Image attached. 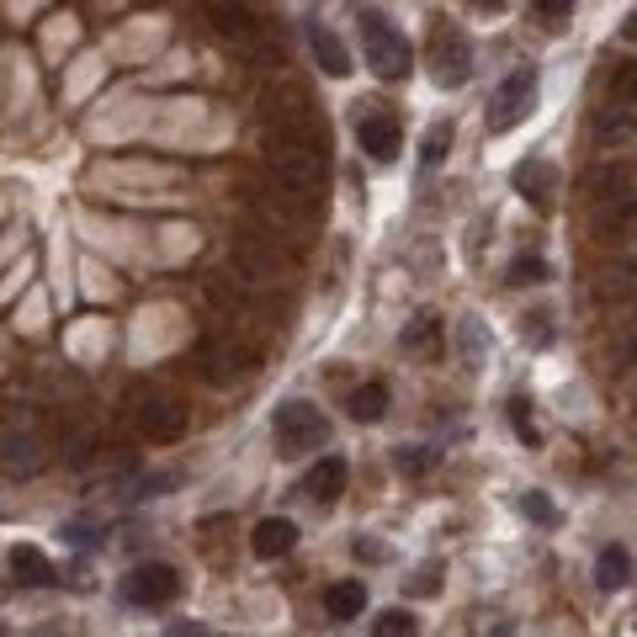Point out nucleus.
Listing matches in <instances>:
<instances>
[{
    "instance_id": "obj_8",
    "label": "nucleus",
    "mask_w": 637,
    "mask_h": 637,
    "mask_svg": "<svg viewBox=\"0 0 637 637\" xmlns=\"http://www.w3.org/2000/svg\"><path fill=\"white\" fill-rule=\"evenodd\" d=\"M356 144L367 149L372 160L388 165L393 154H398V118H393V112H367V118H356Z\"/></svg>"
},
{
    "instance_id": "obj_1",
    "label": "nucleus",
    "mask_w": 637,
    "mask_h": 637,
    "mask_svg": "<svg viewBox=\"0 0 637 637\" xmlns=\"http://www.w3.org/2000/svg\"><path fill=\"white\" fill-rule=\"evenodd\" d=\"M271 181L287 202L314 208L324 196V144H303V139H271Z\"/></svg>"
},
{
    "instance_id": "obj_11",
    "label": "nucleus",
    "mask_w": 637,
    "mask_h": 637,
    "mask_svg": "<svg viewBox=\"0 0 637 637\" xmlns=\"http://www.w3.org/2000/svg\"><path fill=\"white\" fill-rule=\"evenodd\" d=\"M553 186H558V171H553L547 160H520V165H515V192L526 196L537 213L553 208Z\"/></svg>"
},
{
    "instance_id": "obj_5",
    "label": "nucleus",
    "mask_w": 637,
    "mask_h": 637,
    "mask_svg": "<svg viewBox=\"0 0 637 637\" xmlns=\"http://www.w3.org/2000/svg\"><path fill=\"white\" fill-rule=\"evenodd\" d=\"M213 27H219L223 43H234L245 59H255V64H276V49H271L266 27L255 22L250 11H240V6H213Z\"/></svg>"
},
{
    "instance_id": "obj_18",
    "label": "nucleus",
    "mask_w": 637,
    "mask_h": 637,
    "mask_svg": "<svg viewBox=\"0 0 637 637\" xmlns=\"http://www.w3.org/2000/svg\"><path fill=\"white\" fill-rule=\"evenodd\" d=\"M383 415H388V388H383V383H367V388L351 393V419H362V425H377Z\"/></svg>"
},
{
    "instance_id": "obj_26",
    "label": "nucleus",
    "mask_w": 637,
    "mask_h": 637,
    "mask_svg": "<svg viewBox=\"0 0 637 637\" xmlns=\"http://www.w3.org/2000/svg\"><path fill=\"white\" fill-rule=\"evenodd\" d=\"M351 553H356L362 564H383V558H388V547H383V542H372V537H356V542H351Z\"/></svg>"
},
{
    "instance_id": "obj_21",
    "label": "nucleus",
    "mask_w": 637,
    "mask_h": 637,
    "mask_svg": "<svg viewBox=\"0 0 637 637\" xmlns=\"http://www.w3.org/2000/svg\"><path fill=\"white\" fill-rule=\"evenodd\" d=\"M436 457H442L436 446H398V452H393V467H398V473H431Z\"/></svg>"
},
{
    "instance_id": "obj_28",
    "label": "nucleus",
    "mask_w": 637,
    "mask_h": 637,
    "mask_svg": "<svg viewBox=\"0 0 637 637\" xmlns=\"http://www.w3.org/2000/svg\"><path fill=\"white\" fill-rule=\"evenodd\" d=\"M436 574H442V568H436V564H425V568H419V579H415L410 589H415V595H436V585H442Z\"/></svg>"
},
{
    "instance_id": "obj_19",
    "label": "nucleus",
    "mask_w": 637,
    "mask_h": 637,
    "mask_svg": "<svg viewBox=\"0 0 637 637\" xmlns=\"http://www.w3.org/2000/svg\"><path fill=\"white\" fill-rule=\"evenodd\" d=\"M436 341H442V318H436V314H419L415 324L404 330V351H415V356H431Z\"/></svg>"
},
{
    "instance_id": "obj_4",
    "label": "nucleus",
    "mask_w": 637,
    "mask_h": 637,
    "mask_svg": "<svg viewBox=\"0 0 637 637\" xmlns=\"http://www.w3.org/2000/svg\"><path fill=\"white\" fill-rule=\"evenodd\" d=\"M532 107H537V70H515L499 80L484 128H489V133H510V128H520L532 118Z\"/></svg>"
},
{
    "instance_id": "obj_20",
    "label": "nucleus",
    "mask_w": 637,
    "mask_h": 637,
    "mask_svg": "<svg viewBox=\"0 0 637 637\" xmlns=\"http://www.w3.org/2000/svg\"><path fill=\"white\" fill-rule=\"evenodd\" d=\"M446 149H452V123H431L425 149H419V165H425V171H436V165L446 160Z\"/></svg>"
},
{
    "instance_id": "obj_22",
    "label": "nucleus",
    "mask_w": 637,
    "mask_h": 637,
    "mask_svg": "<svg viewBox=\"0 0 637 637\" xmlns=\"http://www.w3.org/2000/svg\"><path fill=\"white\" fill-rule=\"evenodd\" d=\"M520 515H526V520H537V526H558V520H564V515H558V505H553L547 494H537V489L520 499Z\"/></svg>"
},
{
    "instance_id": "obj_9",
    "label": "nucleus",
    "mask_w": 637,
    "mask_h": 637,
    "mask_svg": "<svg viewBox=\"0 0 637 637\" xmlns=\"http://www.w3.org/2000/svg\"><path fill=\"white\" fill-rule=\"evenodd\" d=\"M293 547H297V526L287 520V515H266V520L250 532V553H255V558H266V564H271V558H287Z\"/></svg>"
},
{
    "instance_id": "obj_13",
    "label": "nucleus",
    "mask_w": 637,
    "mask_h": 637,
    "mask_svg": "<svg viewBox=\"0 0 637 637\" xmlns=\"http://www.w3.org/2000/svg\"><path fill=\"white\" fill-rule=\"evenodd\" d=\"M303 489H309L314 505H335L345 494V463L341 457H318V463L309 467V484H303Z\"/></svg>"
},
{
    "instance_id": "obj_16",
    "label": "nucleus",
    "mask_w": 637,
    "mask_h": 637,
    "mask_svg": "<svg viewBox=\"0 0 637 637\" xmlns=\"http://www.w3.org/2000/svg\"><path fill=\"white\" fill-rule=\"evenodd\" d=\"M595 585L606 589V595H616V589H627L633 585V553H627V547H606V553H600V564H595Z\"/></svg>"
},
{
    "instance_id": "obj_15",
    "label": "nucleus",
    "mask_w": 637,
    "mask_h": 637,
    "mask_svg": "<svg viewBox=\"0 0 637 637\" xmlns=\"http://www.w3.org/2000/svg\"><path fill=\"white\" fill-rule=\"evenodd\" d=\"M324 611L335 616V621H356V616L367 611V585L362 579H341V585L324 589Z\"/></svg>"
},
{
    "instance_id": "obj_6",
    "label": "nucleus",
    "mask_w": 637,
    "mask_h": 637,
    "mask_svg": "<svg viewBox=\"0 0 637 637\" xmlns=\"http://www.w3.org/2000/svg\"><path fill=\"white\" fill-rule=\"evenodd\" d=\"M175 589H181V574L171 564H139L123 579V600L128 606H165V600H175Z\"/></svg>"
},
{
    "instance_id": "obj_14",
    "label": "nucleus",
    "mask_w": 637,
    "mask_h": 637,
    "mask_svg": "<svg viewBox=\"0 0 637 637\" xmlns=\"http://www.w3.org/2000/svg\"><path fill=\"white\" fill-rule=\"evenodd\" d=\"M309 43H314V53H318V70L330 74V80H345L351 74V53H345V43L330 32V27H309Z\"/></svg>"
},
{
    "instance_id": "obj_27",
    "label": "nucleus",
    "mask_w": 637,
    "mask_h": 637,
    "mask_svg": "<svg viewBox=\"0 0 637 637\" xmlns=\"http://www.w3.org/2000/svg\"><path fill=\"white\" fill-rule=\"evenodd\" d=\"M532 6H537V11L547 17V22H564L568 11H574V0H532Z\"/></svg>"
},
{
    "instance_id": "obj_17",
    "label": "nucleus",
    "mask_w": 637,
    "mask_h": 637,
    "mask_svg": "<svg viewBox=\"0 0 637 637\" xmlns=\"http://www.w3.org/2000/svg\"><path fill=\"white\" fill-rule=\"evenodd\" d=\"M11 568H17V585H27V589L53 585V564L38 547H17V553H11Z\"/></svg>"
},
{
    "instance_id": "obj_7",
    "label": "nucleus",
    "mask_w": 637,
    "mask_h": 637,
    "mask_svg": "<svg viewBox=\"0 0 637 637\" xmlns=\"http://www.w3.org/2000/svg\"><path fill=\"white\" fill-rule=\"evenodd\" d=\"M473 80V49L463 32H436V85L442 91H463Z\"/></svg>"
},
{
    "instance_id": "obj_12",
    "label": "nucleus",
    "mask_w": 637,
    "mask_h": 637,
    "mask_svg": "<svg viewBox=\"0 0 637 637\" xmlns=\"http://www.w3.org/2000/svg\"><path fill=\"white\" fill-rule=\"evenodd\" d=\"M208 383H219V388H234V383H245L255 362H250V351H234V345H213L208 351Z\"/></svg>"
},
{
    "instance_id": "obj_3",
    "label": "nucleus",
    "mask_w": 637,
    "mask_h": 637,
    "mask_svg": "<svg viewBox=\"0 0 637 637\" xmlns=\"http://www.w3.org/2000/svg\"><path fill=\"white\" fill-rule=\"evenodd\" d=\"M271 436H276L282 457H303V452L330 442V419L318 415L314 404H282L276 419H271Z\"/></svg>"
},
{
    "instance_id": "obj_25",
    "label": "nucleus",
    "mask_w": 637,
    "mask_h": 637,
    "mask_svg": "<svg viewBox=\"0 0 637 637\" xmlns=\"http://www.w3.org/2000/svg\"><path fill=\"white\" fill-rule=\"evenodd\" d=\"M372 627H377V637H398V633L410 637V633H415V616H410V611H383Z\"/></svg>"
},
{
    "instance_id": "obj_2",
    "label": "nucleus",
    "mask_w": 637,
    "mask_h": 637,
    "mask_svg": "<svg viewBox=\"0 0 637 637\" xmlns=\"http://www.w3.org/2000/svg\"><path fill=\"white\" fill-rule=\"evenodd\" d=\"M362 22V43H367V64L377 80H410V70H415V53H410V43H404V32H393L388 17L383 11H362L356 17Z\"/></svg>"
},
{
    "instance_id": "obj_23",
    "label": "nucleus",
    "mask_w": 637,
    "mask_h": 637,
    "mask_svg": "<svg viewBox=\"0 0 637 637\" xmlns=\"http://www.w3.org/2000/svg\"><path fill=\"white\" fill-rule=\"evenodd\" d=\"M547 276H553V266H547L542 255H520V261L510 266V276H505V282H515V287H526V282H547Z\"/></svg>"
},
{
    "instance_id": "obj_29",
    "label": "nucleus",
    "mask_w": 637,
    "mask_h": 637,
    "mask_svg": "<svg viewBox=\"0 0 637 637\" xmlns=\"http://www.w3.org/2000/svg\"><path fill=\"white\" fill-rule=\"evenodd\" d=\"M473 6H494V0H473Z\"/></svg>"
},
{
    "instance_id": "obj_10",
    "label": "nucleus",
    "mask_w": 637,
    "mask_h": 637,
    "mask_svg": "<svg viewBox=\"0 0 637 637\" xmlns=\"http://www.w3.org/2000/svg\"><path fill=\"white\" fill-rule=\"evenodd\" d=\"M139 431H144L149 442H175L186 431V410L175 398H149L144 410H139Z\"/></svg>"
},
{
    "instance_id": "obj_24",
    "label": "nucleus",
    "mask_w": 637,
    "mask_h": 637,
    "mask_svg": "<svg viewBox=\"0 0 637 637\" xmlns=\"http://www.w3.org/2000/svg\"><path fill=\"white\" fill-rule=\"evenodd\" d=\"M510 425L526 446H542V431H537V419H532V410H526V398H510Z\"/></svg>"
}]
</instances>
